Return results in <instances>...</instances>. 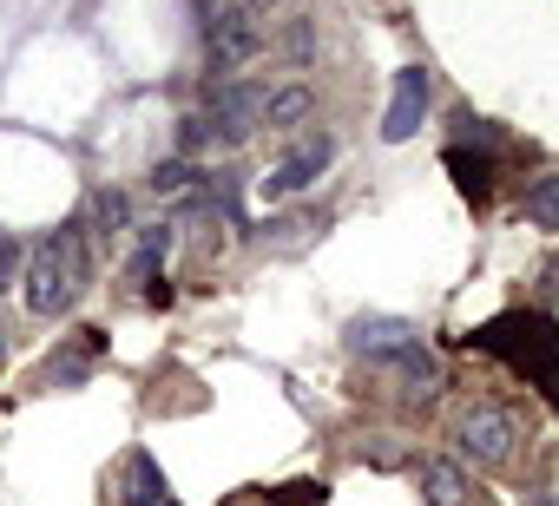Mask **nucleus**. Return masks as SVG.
Wrapping results in <instances>:
<instances>
[{"instance_id": "nucleus-8", "label": "nucleus", "mask_w": 559, "mask_h": 506, "mask_svg": "<svg viewBox=\"0 0 559 506\" xmlns=\"http://www.w3.org/2000/svg\"><path fill=\"white\" fill-rule=\"evenodd\" d=\"M349 342L369 356V362H382L389 349H402V342H415V329L408 323H395V316H362L356 329H349Z\"/></svg>"}, {"instance_id": "nucleus-20", "label": "nucleus", "mask_w": 559, "mask_h": 506, "mask_svg": "<svg viewBox=\"0 0 559 506\" xmlns=\"http://www.w3.org/2000/svg\"><path fill=\"white\" fill-rule=\"evenodd\" d=\"M0 362H8V342H0Z\"/></svg>"}, {"instance_id": "nucleus-6", "label": "nucleus", "mask_w": 559, "mask_h": 506, "mask_svg": "<svg viewBox=\"0 0 559 506\" xmlns=\"http://www.w3.org/2000/svg\"><path fill=\"white\" fill-rule=\"evenodd\" d=\"M428 119V73L421 67H402L395 73V99H389V119H382V138L389 145H408Z\"/></svg>"}, {"instance_id": "nucleus-17", "label": "nucleus", "mask_w": 559, "mask_h": 506, "mask_svg": "<svg viewBox=\"0 0 559 506\" xmlns=\"http://www.w3.org/2000/svg\"><path fill=\"white\" fill-rule=\"evenodd\" d=\"M191 184V158H165V165H152V191L158 197H178Z\"/></svg>"}, {"instance_id": "nucleus-12", "label": "nucleus", "mask_w": 559, "mask_h": 506, "mask_svg": "<svg viewBox=\"0 0 559 506\" xmlns=\"http://www.w3.org/2000/svg\"><path fill=\"white\" fill-rule=\"evenodd\" d=\"M448 171H454V184L480 204L487 197V184H493V165L487 158H467V145H448Z\"/></svg>"}, {"instance_id": "nucleus-18", "label": "nucleus", "mask_w": 559, "mask_h": 506, "mask_svg": "<svg viewBox=\"0 0 559 506\" xmlns=\"http://www.w3.org/2000/svg\"><path fill=\"white\" fill-rule=\"evenodd\" d=\"M276 499H284V506H323V499H330V486H323V480H290Z\"/></svg>"}, {"instance_id": "nucleus-14", "label": "nucleus", "mask_w": 559, "mask_h": 506, "mask_svg": "<svg viewBox=\"0 0 559 506\" xmlns=\"http://www.w3.org/2000/svg\"><path fill=\"white\" fill-rule=\"evenodd\" d=\"M165 250H171V224H152V230L139 237V250H132V264H126V270H132V277H152V270L165 264Z\"/></svg>"}, {"instance_id": "nucleus-9", "label": "nucleus", "mask_w": 559, "mask_h": 506, "mask_svg": "<svg viewBox=\"0 0 559 506\" xmlns=\"http://www.w3.org/2000/svg\"><path fill=\"white\" fill-rule=\"evenodd\" d=\"M310 106H317V99H310V86H276V93H270V106H263V125H270V132H290V125H304V119H310Z\"/></svg>"}, {"instance_id": "nucleus-4", "label": "nucleus", "mask_w": 559, "mask_h": 506, "mask_svg": "<svg viewBox=\"0 0 559 506\" xmlns=\"http://www.w3.org/2000/svg\"><path fill=\"white\" fill-rule=\"evenodd\" d=\"M454 441H461V454L467 460H480V467H500L507 454H513V421L500 414V408H467L461 421H454Z\"/></svg>"}, {"instance_id": "nucleus-3", "label": "nucleus", "mask_w": 559, "mask_h": 506, "mask_svg": "<svg viewBox=\"0 0 559 506\" xmlns=\"http://www.w3.org/2000/svg\"><path fill=\"white\" fill-rule=\"evenodd\" d=\"M257 53H263V21L243 8V0L217 8L211 27H204V67H211V80H230V73L250 67Z\"/></svg>"}, {"instance_id": "nucleus-2", "label": "nucleus", "mask_w": 559, "mask_h": 506, "mask_svg": "<svg viewBox=\"0 0 559 506\" xmlns=\"http://www.w3.org/2000/svg\"><path fill=\"white\" fill-rule=\"evenodd\" d=\"M474 342L500 362H513L520 375L539 382V395L559 408V329L539 316V310H513V316H493L487 329H474Z\"/></svg>"}, {"instance_id": "nucleus-11", "label": "nucleus", "mask_w": 559, "mask_h": 506, "mask_svg": "<svg viewBox=\"0 0 559 506\" xmlns=\"http://www.w3.org/2000/svg\"><path fill=\"white\" fill-rule=\"evenodd\" d=\"M520 217H526L533 230H559V171H552V178H539V184L520 197Z\"/></svg>"}, {"instance_id": "nucleus-15", "label": "nucleus", "mask_w": 559, "mask_h": 506, "mask_svg": "<svg viewBox=\"0 0 559 506\" xmlns=\"http://www.w3.org/2000/svg\"><path fill=\"white\" fill-rule=\"evenodd\" d=\"M21 277H27V250H21L14 237H0V297L21 290Z\"/></svg>"}, {"instance_id": "nucleus-1", "label": "nucleus", "mask_w": 559, "mask_h": 506, "mask_svg": "<svg viewBox=\"0 0 559 506\" xmlns=\"http://www.w3.org/2000/svg\"><path fill=\"white\" fill-rule=\"evenodd\" d=\"M86 224H67L53 230L34 257H27V277H21V303L34 316H67L80 303V290L93 284V257H86Z\"/></svg>"}, {"instance_id": "nucleus-16", "label": "nucleus", "mask_w": 559, "mask_h": 506, "mask_svg": "<svg viewBox=\"0 0 559 506\" xmlns=\"http://www.w3.org/2000/svg\"><path fill=\"white\" fill-rule=\"evenodd\" d=\"M276 47H284V60L310 67V53H317V27H310V21H290V27H284V40H276Z\"/></svg>"}, {"instance_id": "nucleus-10", "label": "nucleus", "mask_w": 559, "mask_h": 506, "mask_svg": "<svg viewBox=\"0 0 559 506\" xmlns=\"http://www.w3.org/2000/svg\"><path fill=\"white\" fill-rule=\"evenodd\" d=\"M126 499L132 506H158L165 499V473L152 454H126Z\"/></svg>"}, {"instance_id": "nucleus-19", "label": "nucleus", "mask_w": 559, "mask_h": 506, "mask_svg": "<svg viewBox=\"0 0 559 506\" xmlns=\"http://www.w3.org/2000/svg\"><path fill=\"white\" fill-rule=\"evenodd\" d=\"M243 8H250V14H270V8H276V0H243Z\"/></svg>"}, {"instance_id": "nucleus-22", "label": "nucleus", "mask_w": 559, "mask_h": 506, "mask_svg": "<svg viewBox=\"0 0 559 506\" xmlns=\"http://www.w3.org/2000/svg\"><path fill=\"white\" fill-rule=\"evenodd\" d=\"M158 506H178V499H158Z\"/></svg>"}, {"instance_id": "nucleus-7", "label": "nucleus", "mask_w": 559, "mask_h": 506, "mask_svg": "<svg viewBox=\"0 0 559 506\" xmlns=\"http://www.w3.org/2000/svg\"><path fill=\"white\" fill-rule=\"evenodd\" d=\"M415 480H421V499H428V506H461V499H467V473H461L454 460H435V454H428V460L415 467Z\"/></svg>"}, {"instance_id": "nucleus-13", "label": "nucleus", "mask_w": 559, "mask_h": 506, "mask_svg": "<svg viewBox=\"0 0 559 506\" xmlns=\"http://www.w3.org/2000/svg\"><path fill=\"white\" fill-rule=\"evenodd\" d=\"M126 217H132V210H126V197H119V191H99V197H93V237H99V243L126 237Z\"/></svg>"}, {"instance_id": "nucleus-21", "label": "nucleus", "mask_w": 559, "mask_h": 506, "mask_svg": "<svg viewBox=\"0 0 559 506\" xmlns=\"http://www.w3.org/2000/svg\"><path fill=\"white\" fill-rule=\"evenodd\" d=\"M539 506H559V499H539Z\"/></svg>"}, {"instance_id": "nucleus-5", "label": "nucleus", "mask_w": 559, "mask_h": 506, "mask_svg": "<svg viewBox=\"0 0 559 506\" xmlns=\"http://www.w3.org/2000/svg\"><path fill=\"white\" fill-rule=\"evenodd\" d=\"M330 158H336V138H330V132H317L310 145H297V152H290L284 165H276V171H270V178L257 184V191H263V204H276V197H297V191H310V184L323 178V165H330Z\"/></svg>"}]
</instances>
